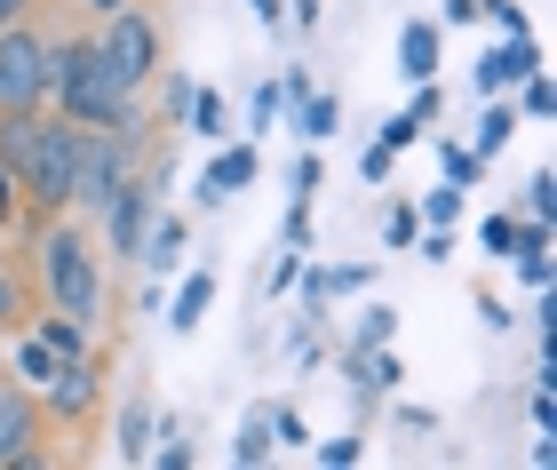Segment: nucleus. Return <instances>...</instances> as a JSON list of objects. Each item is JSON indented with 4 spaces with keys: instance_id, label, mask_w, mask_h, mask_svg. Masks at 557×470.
I'll use <instances>...</instances> for the list:
<instances>
[{
    "instance_id": "nucleus-23",
    "label": "nucleus",
    "mask_w": 557,
    "mask_h": 470,
    "mask_svg": "<svg viewBox=\"0 0 557 470\" xmlns=\"http://www.w3.org/2000/svg\"><path fill=\"white\" fill-rule=\"evenodd\" d=\"M263 423H271V447H311V431H302V415H295V407H271Z\"/></svg>"
},
{
    "instance_id": "nucleus-17",
    "label": "nucleus",
    "mask_w": 557,
    "mask_h": 470,
    "mask_svg": "<svg viewBox=\"0 0 557 470\" xmlns=\"http://www.w3.org/2000/svg\"><path fill=\"white\" fill-rule=\"evenodd\" d=\"M232 462H239V470L271 462V423H263V415H247V423H239V438H232Z\"/></svg>"
},
{
    "instance_id": "nucleus-32",
    "label": "nucleus",
    "mask_w": 557,
    "mask_h": 470,
    "mask_svg": "<svg viewBox=\"0 0 557 470\" xmlns=\"http://www.w3.org/2000/svg\"><path fill=\"white\" fill-rule=\"evenodd\" d=\"M287 191H295V200H311V191H319V152H302V160H295V176H287Z\"/></svg>"
},
{
    "instance_id": "nucleus-19",
    "label": "nucleus",
    "mask_w": 557,
    "mask_h": 470,
    "mask_svg": "<svg viewBox=\"0 0 557 470\" xmlns=\"http://www.w3.org/2000/svg\"><path fill=\"white\" fill-rule=\"evenodd\" d=\"M151 438H160V447H151L144 462H160V470H191V438H184V423H160Z\"/></svg>"
},
{
    "instance_id": "nucleus-15",
    "label": "nucleus",
    "mask_w": 557,
    "mask_h": 470,
    "mask_svg": "<svg viewBox=\"0 0 557 470\" xmlns=\"http://www.w3.org/2000/svg\"><path fill=\"white\" fill-rule=\"evenodd\" d=\"M510 136H518V104H510V96H494V104H486V120H478V144H470V152L486 160V152H502Z\"/></svg>"
},
{
    "instance_id": "nucleus-9",
    "label": "nucleus",
    "mask_w": 557,
    "mask_h": 470,
    "mask_svg": "<svg viewBox=\"0 0 557 470\" xmlns=\"http://www.w3.org/2000/svg\"><path fill=\"white\" fill-rule=\"evenodd\" d=\"M534 64H542V48L525 40V33H510V48H494V57H478V88H486V96H502V88H518V81H525V72H534Z\"/></svg>"
},
{
    "instance_id": "nucleus-20",
    "label": "nucleus",
    "mask_w": 557,
    "mask_h": 470,
    "mask_svg": "<svg viewBox=\"0 0 557 470\" xmlns=\"http://www.w3.org/2000/svg\"><path fill=\"white\" fill-rule=\"evenodd\" d=\"M16 375H24V383H33V391H40L48 375H57V351H48V343H40V335H24V343H16Z\"/></svg>"
},
{
    "instance_id": "nucleus-6",
    "label": "nucleus",
    "mask_w": 557,
    "mask_h": 470,
    "mask_svg": "<svg viewBox=\"0 0 557 470\" xmlns=\"http://www.w3.org/2000/svg\"><path fill=\"white\" fill-rule=\"evenodd\" d=\"M33 438H40V407H33V391H24V383H0V470L40 462V455H33Z\"/></svg>"
},
{
    "instance_id": "nucleus-24",
    "label": "nucleus",
    "mask_w": 557,
    "mask_h": 470,
    "mask_svg": "<svg viewBox=\"0 0 557 470\" xmlns=\"http://www.w3.org/2000/svg\"><path fill=\"white\" fill-rule=\"evenodd\" d=\"M478 247H486V256H518V224L510 215H486V224H478Z\"/></svg>"
},
{
    "instance_id": "nucleus-16",
    "label": "nucleus",
    "mask_w": 557,
    "mask_h": 470,
    "mask_svg": "<svg viewBox=\"0 0 557 470\" xmlns=\"http://www.w3.org/2000/svg\"><path fill=\"white\" fill-rule=\"evenodd\" d=\"M40 343H48L57 359H81V351H88V327H81V319H64V311H48V319H40Z\"/></svg>"
},
{
    "instance_id": "nucleus-1",
    "label": "nucleus",
    "mask_w": 557,
    "mask_h": 470,
    "mask_svg": "<svg viewBox=\"0 0 557 470\" xmlns=\"http://www.w3.org/2000/svg\"><path fill=\"white\" fill-rule=\"evenodd\" d=\"M0 160H9L16 191H33L40 208H72V168H81V128L57 112L40 120L33 112H0Z\"/></svg>"
},
{
    "instance_id": "nucleus-33",
    "label": "nucleus",
    "mask_w": 557,
    "mask_h": 470,
    "mask_svg": "<svg viewBox=\"0 0 557 470\" xmlns=\"http://www.w3.org/2000/svg\"><path fill=\"white\" fill-rule=\"evenodd\" d=\"M359 455H367V447H359V438H326V447H319V462H326V470H350V462H359Z\"/></svg>"
},
{
    "instance_id": "nucleus-40",
    "label": "nucleus",
    "mask_w": 557,
    "mask_h": 470,
    "mask_svg": "<svg viewBox=\"0 0 557 470\" xmlns=\"http://www.w3.org/2000/svg\"><path fill=\"white\" fill-rule=\"evenodd\" d=\"M24 9H33V0H0V24H16Z\"/></svg>"
},
{
    "instance_id": "nucleus-41",
    "label": "nucleus",
    "mask_w": 557,
    "mask_h": 470,
    "mask_svg": "<svg viewBox=\"0 0 557 470\" xmlns=\"http://www.w3.org/2000/svg\"><path fill=\"white\" fill-rule=\"evenodd\" d=\"M247 9H256L263 24H278V0H247Z\"/></svg>"
},
{
    "instance_id": "nucleus-28",
    "label": "nucleus",
    "mask_w": 557,
    "mask_h": 470,
    "mask_svg": "<svg viewBox=\"0 0 557 470\" xmlns=\"http://www.w3.org/2000/svg\"><path fill=\"white\" fill-rule=\"evenodd\" d=\"M414 232H422L414 208H391V215H383V239H391V247H414Z\"/></svg>"
},
{
    "instance_id": "nucleus-5",
    "label": "nucleus",
    "mask_w": 557,
    "mask_h": 470,
    "mask_svg": "<svg viewBox=\"0 0 557 470\" xmlns=\"http://www.w3.org/2000/svg\"><path fill=\"white\" fill-rule=\"evenodd\" d=\"M33 104H48V40H33L24 24H0V112Z\"/></svg>"
},
{
    "instance_id": "nucleus-38",
    "label": "nucleus",
    "mask_w": 557,
    "mask_h": 470,
    "mask_svg": "<svg viewBox=\"0 0 557 470\" xmlns=\"http://www.w3.org/2000/svg\"><path fill=\"white\" fill-rule=\"evenodd\" d=\"M478 16V0H446V24H470Z\"/></svg>"
},
{
    "instance_id": "nucleus-4",
    "label": "nucleus",
    "mask_w": 557,
    "mask_h": 470,
    "mask_svg": "<svg viewBox=\"0 0 557 470\" xmlns=\"http://www.w3.org/2000/svg\"><path fill=\"white\" fill-rule=\"evenodd\" d=\"M96 72H104L120 96H136L151 72H160V33H151V16L136 9V0L104 16V33H96Z\"/></svg>"
},
{
    "instance_id": "nucleus-12",
    "label": "nucleus",
    "mask_w": 557,
    "mask_h": 470,
    "mask_svg": "<svg viewBox=\"0 0 557 470\" xmlns=\"http://www.w3.org/2000/svg\"><path fill=\"white\" fill-rule=\"evenodd\" d=\"M287 104H295V120H287V128H295L302 144H319V136H335V128H343V104H335L326 88H295Z\"/></svg>"
},
{
    "instance_id": "nucleus-35",
    "label": "nucleus",
    "mask_w": 557,
    "mask_h": 470,
    "mask_svg": "<svg viewBox=\"0 0 557 470\" xmlns=\"http://www.w3.org/2000/svg\"><path fill=\"white\" fill-rule=\"evenodd\" d=\"M359 176H367V184H383V176H391V144H367V160H359Z\"/></svg>"
},
{
    "instance_id": "nucleus-37",
    "label": "nucleus",
    "mask_w": 557,
    "mask_h": 470,
    "mask_svg": "<svg viewBox=\"0 0 557 470\" xmlns=\"http://www.w3.org/2000/svg\"><path fill=\"white\" fill-rule=\"evenodd\" d=\"M16 319V280H0V327Z\"/></svg>"
},
{
    "instance_id": "nucleus-42",
    "label": "nucleus",
    "mask_w": 557,
    "mask_h": 470,
    "mask_svg": "<svg viewBox=\"0 0 557 470\" xmlns=\"http://www.w3.org/2000/svg\"><path fill=\"white\" fill-rule=\"evenodd\" d=\"M88 9H96V16H112V9H128V0H88Z\"/></svg>"
},
{
    "instance_id": "nucleus-25",
    "label": "nucleus",
    "mask_w": 557,
    "mask_h": 470,
    "mask_svg": "<svg viewBox=\"0 0 557 470\" xmlns=\"http://www.w3.org/2000/svg\"><path fill=\"white\" fill-rule=\"evenodd\" d=\"M438 168H446V184H478V168H486V160H478V152H462V144H446V152H438Z\"/></svg>"
},
{
    "instance_id": "nucleus-8",
    "label": "nucleus",
    "mask_w": 557,
    "mask_h": 470,
    "mask_svg": "<svg viewBox=\"0 0 557 470\" xmlns=\"http://www.w3.org/2000/svg\"><path fill=\"white\" fill-rule=\"evenodd\" d=\"M256 144H232V152H215V168L199 176V208H215V200H232V191H247L256 184Z\"/></svg>"
},
{
    "instance_id": "nucleus-2",
    "label": "nucleus",
    "mask_w": 557,
    "mask_h": 470,
    "mask_svg": "<svg viewBox=\"0 0 557 470\" xmlns=\"http://www.w3.org/2000/svg\"><path fill=\"white\" fill-rule=\"evenodd\" d=\"M48 96H57V112L72 120V128H120L136 136V96H120L104 72H96V40H64L48 48Z\"/></svg>"
},
{
    "instance_id": "nucleus-21",
    "label": "nucleus",
    "mask_w": 557,
    "mask_h": 470,
    "mask_svg": "<svg viewBox=\"0 0 557 470\" xmlns=\"http://www.w3.org/2000/svg\"><path fill=\"white\" fill-rule=\"evenodd\" d=\"M391 335H398V311L374 304V311H359V335H350V351H374V343H391Z\"/></svg>"
},
{
    "instance_id": "nucleus-3",
    "label": "nucleus",
    "mask_w": 557,
    "mask_h": 470,
    "mask_svg": "<svg viewBox=\"0 0 557 470\" xmlns=\"http://www.w3.org/2000/svg\"><path fill=\"white\" fill-rule=\"evenodd\" d=\"M40 287H48V311H64V319H81V327H96L104 319V271H96V247L57 224L40 239Z\"/></svg>"
},
{
    "instance_id": "nucleus-36",
    "label": "nucleus",
    "mask_w": 557,
    "mask_h": 470,
    "mask_svg": "<svg viewBox=\"0 0 557 470\" xmlns=\"http://www.w3.org/2000/svg\"><path fill=\"white\" fill-rule=\"evenodd\" d=\"M16 215V176H9V160H0V224Z\"/></svg>"
},
{
    "instance_id": "nucleus-29",
    "label": "nucleus",
    "mask_w": 557,
    "mask_h": 470,
    "mask_svg": "<svg viewBox=\"0 0 557 470\" xmlns=\"http://www.w3.org/2000/svg\"><path fill=\"white\" fill-rule=\"evenodd\" d=\"M278 232H287V247L302 256V247H311V200H295V208H287V224H278Z\"/></svg>"
},
{
    "instance_id": "nucleus-31",
    "label": "nucleus",
    "mask_w": 557,
    "mask_h": 470,
    "mask_svg": "<svg viewBox=\"0 0 557 470\" xmlns=\"http://www.w3.org/2000/svg\"><path fill=\"white\" fill-rule=\"evenodd\" d=\"M518 271H525V287H549V247H518Z\"/></svg>"
},
{
    "instance_id": "nucleus-11",
    "label": "nucleus",
    "mask_w": 557,
    "mask_h": 470,
    "mask_svg": "<svg viewBox=\"0 0 557 470\" xmlns=\"http://www.w3.org/2000/svg\"><path fill=\"white\" fill-rule=\"evenodd\" d=\"M208 304H215V271L199 263V271H184V287H175V304H160V311H168V327H175V335H191L199 319H208Z\"/></svg>"
},
{
    "instance_id": "nucleus-18",
    "label": "nucleus",
    "mask_w": 557,
    "mask_h": 470,
    "mask_svg": "<svg viewBox=\"0 0 557 470\" xmlns=\"http://www.w3.org/2000/svg\"><path fill=\"white\" fill-rule=\"evenodd\" d=\"M191 136H223V128H232V112H223V96L215 88H191Z\"/></svg>"
},
{
    "instance_id": "nucleus-39",
    "label": "nucleus",
    "mask_w": 557,
    "mask_h": 470,
    "mask_svg": "<svg viewBox=\"0 0 557 470\" xmlns=\"http://www.w3.org/2000/svg\"><path fill=\"white\" fill-rule=\"evenodd\" d=\"M295 24L311 33V24H319V0H295Z\"/></svg>"
},
{
    "instance_id": "nucleus-14",
    "label": "nucleus",
    "mask_w": 557,
    "mask_h": 470,
    "mask_svg": "<svg viewBox=\"0 0 557 470\" xmlns=\"http://www.w3.org/2000/svg\"><path fill=\"white\" fill-rule=\"evenodd\" d=\"M151 431H160V415H151L144 399L120 407V462H144L151 455Z\"/></svg>"
},
{
    "instance_id": "nucleus-30",
    "label": "nucleus",
    "mask_w": 557,
    "mask_h": 470,
    "mask_svg": "<svg viewBox=\"0 0 557 470\" xmlns=\"http://www.w3.org/2000/svg\"><path fill=\"white\" fill-rule=\"evenodd\" d=\"M478 16H494L502 33H525V9H518V0H478Z\"/></svg>"
},
{
    "instance_id": "nucleus-27",
    "label": "nucleus",
    "mask_w": 557,
    "mask_h": 470,
    "mask_svg": "<svg viewBox=\"0 0 557 470\" xmlns=\"http://www.w3.org/2000/svg\"><path fill=\"white\" fill-rule=\"evenodd\" d=\"M422 215H430V224H454V215H462V184H438L422 200Z\"/></svg>"
},
{
    "instance_id": "nucleus-22",
    "label": "nucleus",
    "mask_w": 557,
    "mask_h": 470,
    "mask_svg": "<svg viewBox=\"0 0 557 470\" xmlns=\"http://www.w3.org/2000/svg\"><path fill=\"white\" fill-rule=\"evenodd\" d=\"M518 112H525V120H549V112H557V96H549V81H542V64L518 81Z\"/></svg>"
},
{
    "instance_id": "nucleus-7",
    "label": "nucleus",
    "mask_w": 557,
    "mask_h": 470,
    "mask_svg": "<svg viewBox=\"0 0 557 470\" xmlns=\"http://www.w3.org/2000/svg\"><path fill=\"white\" fill-rule=\"evenodd\" d=\"M40 399L64 415V423H81V415L96 407V367H88V351L81 359H57V375L40 383Z\"/></svg>"
},
{
    "instance_id": "nucleus-34",
    "label": "nucleus",
    "mask_w": 557,
    "mask_h": 470,
    "mask_svg": "<svg viewBox=\"0 0 557 470\" xmlns=\"http://www.w3.org/2000/svg\"><path fill=\"white\" fill-rule=\"evenodd\" d=\"M278 104H287V88H256V120H247V128H271Z\"/></svg>"
},
{
    "instance_id": "nucleus-26",
    "label": "nucleus",
    "mask_w": 557,
    "mask_h": 470,
    "mask_svg": "<svg viewBox=\"0 0 557 470\" xmlns=\"http://www.w3.org/2000/svg\"><path fill=\"white\" fill-rule=\"evenodd\" d=\"M549 208H557V176L542 168V176H525V215H542V224H549Z\"/></svg>"
},
{
    "instance_id": "nucleus-13",
    "label": "nucleus",
    "mask_w": 557,
    "mask_h": 470,
    "mask_svg": "<svg viewBox=\"0 0 557 470\" xmlns=\"http://www.w3.org/2000/svg\"><path fill=\"white\" fill-rule=\"evenodd\" d=\"M398 72H407V81H438V24L430 16H414L407 33H398Z\"/></svg>"
},
{
    "instance_id": "nucleus-10",
    "label": "nucleus",
    "mask_w": 557,
    "mask_h": 470,
    "mask_svg": "<svg viewBox=\"0 0 557 470\" xmlns=\"http://www.w3.org/2000/svg\"><path fill=\"white\" fill-rule=\"evenodd\" d=\"M184 247H191V232H184V215H160V224H144V247H136V263L144 271H184Z\"/></svg>"
}]
</instances>
